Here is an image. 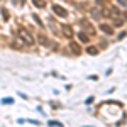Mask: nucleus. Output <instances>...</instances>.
Returning <instances> with one entry per match:
<instances>
[{
    "label": "nucleus",
    "instance_id": "10",
    "mask_svg": "<svg viewBox=\"0 0 127 127\" xmlns=\"http://www.w3.org/2000/svg\"><path fill=\"white\" fill-rule=\"evenodd\" d=\"M87 53H88V54H98V49L95 48V46H88Z\"/></svg>",
    "mask_w": 127,
    "mask_h": 127
},
{
    "label": "nucleus",
    "instance_id": "14",
    "mask_svg": "<svg viewBox=\"0 0 127 127\" xmlns=\"http://www.w3.org/2000/svg\"><path fill=\"white\" fill-rule=\"evenodd\" d=\"M2 15H3V20H9V10L2 9Z\"/></svg>",
    "mask_w": 127,
    "mask_h": 127
},
{
    "label": "nucleus",
    "instance_id": "1",
    "mask_svg": "<svg viewBox=\"0 0 127 127\" xmlns=\"http://www.w3.org/2000/svg\"><path fill=\"white\" fill-rule=\"evenodd\" d=\"M102 15H103V17H108V19H115V24H117V26L122 24V14H120L115 7L102 9Z\"/></svg>",
    "mask_w": 127,
    "mask_h": 127
},
{
    "label": "nucleus",
    "instance_id": "16",
    "mask_svg": "<svg viewBox=\"0 0 127 127\" xmlns=\"http://www.w3.org/2000/svg\"><path fill=\"white\" fill-rule=\"evenodd\" d=\"M2 102H3V103H12V102H14V100H12V98H3V100H2Z\"/></svg>",
    "mask_w": 127,
    "mask_h": 127
},
{
    "label": "nucleus",
    "instance_id": "17",
    "mask_svg": "<svg viewBox=\"0 0 127 127\" xmlns=\"http://www.w3.org/2000/svg\"><path fill=\"white\" fill-rule=\"evenodd\" d=\"M117 2L122 5V7H127V0H117Z\"/></svg>",
    "mask_w": 127,
    "mask_h": 127
},
{
    "label": "nucleus",
    "instance_id": "15",
    "mask_svg": "<svg viewBox=\"0 0 127 127\" xmlns=\"http://www.w3.org/2000/svg\"><path fill=\"white\" fill-rule=\"evenodd\" d=\"M32 17H34V20H36V22H37V24H39V26H44V24H42V22H41V19H39V15H37V14H34V15H32Z\"/></svg>",
    "mask_w": 127,
    "mask_h": 127
},
{
    "label": "nucleus",
    "instance_id": "13",
    "mask_svg": "<svg viewBox=\"0 0 127 127\" xmlns=\"http://www.w3.org/2000/svg\"><path fill=\"white\" fill-rule=\"evenodd\" d=\"M80 41H83V42H88V36L85 32H80Z\"/></svg>",
    "mask_w": 127,
    "mask_h": 127
},
{
    "label": "nucleus",
    "instance_id": "6",
    "mask_svg": "<svg viewBox=\"0 0 127 127\" xmlns=\"http://www.w3.org/2000/svg\"><path fill=\"white\" fill-rule=\"evenodd\" d=\"M61 29H63V34H64L66 37H71V36H73V29H71V26H68V24H64V26H63Z\"/></svg>",
    "mask_w": 127,
    "mask_h": 127
},
{
    "label": "nucleus",
    "instance_id": "12",
    "mask_svg": "<svg viewBox=\"0 0 127 127\" xmlns=\"http://www.w3.org/2000/svg\"><path fill=\"white\" fill-rule=\"evenodd\" d=\"M48 126H51V127H59V126H61V122H58V120H49Z\"/></svg>",
    "mask_w": 127,
    "mask_h": 127
},
{
    "label": "nucleus",
    "instance_id": "11",
    "mask_svg": "<svg viewBox=\"0 0 127 127\" xmlns=\"http://www.w3.org/2000/svg\"><path fill=\"white\" fill-rule=\"evenodd\" d=\"M39 42H41V44H42V46H48V44H49L48 37H46V36H42V34H41V36H39Z\"/></svg>",
    "mask_w": 127,
    "mask_h": 127
},
{
    "label": "nucleus",
    "instance_id": "8",
    "mask_svg": "<svg viewBox=\"0 0 127 127\" xmlns=\"http://www.w3.org/2000/svg\"><path fill=\"white\" fill-rule=\"evenodd\" d=\"M100 29L103 31L105 34H112V32H114V29H112L110 26H107V24H102V26H100Z\"/></svg>",
    "mask_w": 127,
    "mask_h": 127
},
{
    "label": "nucleus",
    "instance_id": "4",
    "mask_svg": "<svg viewBox=\"0 0 127 127\" xmlns=\"http://www.w3.org/2000/svg\"><path fill=\"white\" fill-rule=\"evenodd\" d=\"M69 51H71L75 56H80V54H81V48H80L78 42H75V41H71V42H69Z\"/></svg>",
    "mask_w": 127,
    "mask_h": 127
},
{
    "label": "nucleus",
    "instance_id": "3",
    "mask_svg": "<svg viewBox=\"0 0 127 127\" xmlns=\"http://www.w3.org/2000/svg\"><path fill=\"white\" fill-rule=\"evenodd\" d=\"M53 12L56 15H59V17H68V10L64 9V7H61V5H58V3L53 5Z\"/></svg>",
    "mask_w": 127,
    "mask_h": 127
},
{
    "label": "nucleus",
    "instance_id": "18",
    "mask_svg": "<svg viewBox=\"0 0 127 127\" xmlns=\"http://www.w3.org/2000/svg\"><path fill=\"white\" fill-rule=\"evenodd\" d=\"M12 2H19V3H24L26 0H12Z\"/></svg>",
    "mask_w": 127,
    "mask_h": 127
},
{
    "label": "nucleus",
    "instance_id": "7",
    "mask_svg": "<svg viewBox=\"0 0 127 127\" xmlns=\"http://www.w3.org/2000/svg\"><path fill=\"white\" fill-rule=\"evenodd\" d=\"M81 26H83V27H87L88 34H95V29L92 27V24H90L88 20H81Z\"/></svg>",
    "mask_w": 127,
    "mask_h": 127
},
{
    "label": "nucleus",
    "instance_id": "2",
    "mask_svg": "<svg viewBox=\"0 0 127 127\" xmlns=\"http://www.w3.org/2000/svg\"><path fill=\"white\" fill-rule=\"evenodd\" d=\"M17 37L20 39V42H22L24 46H32V44H34V37H32V34H31L27 29H24V27L17 29Z\"/></svg>",
    "mask_w": 127,
    "mask_h": 127
},
{
    "label": "nucleus",
    "instance_id": "5",
    "mask_svg": "<svg viewBox=\"0 0 127 127\" xmlns=\"http://www.w3.org/2000/svg\"><path fill=\"white\" fill-rule=\"evenodd\" d=\"M90 14H92V17H93V19H102V17H103V15H102V9H100V7L92 9V10H90Z\"/></svg>",
    "mask_w": 127,
    "mask_h": 127
},
{
    "label": "nucleus",
    "instance_id": "9",
    "mask_svg": "<svg viewBox=\"0 0 127 127\" xmlns=\"http://www.w3.org/2000/svg\"><path fill=\"white\" fill-rule=\"evenodd\" d=\"M32 2H34V5H36L37 9H44V7H46V2H44V0H32Z\"/></svg>",
    "mask_w": 127,
    "mask_h": 127
}]
</instances>
